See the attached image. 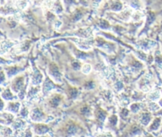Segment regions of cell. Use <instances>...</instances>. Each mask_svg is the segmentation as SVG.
<instances>
[{
  "label": "cell",
  "instance_id": "cell-26",
  "mask_svg": "<svg viewBox=\"0 0 162 137\" xmlns=\"http://www.w3.org/2000/svg\"><path fill=\"white\" fill-rule=\"evenodd\" d=\"M109 121H110V123L111 125L115 126V125H117V123H118V117H117L116 115H112V116H110Z\"/></svg>",
  "mask_w": 162,
  "mask_h": 137
},
{
  "label": "cell",
  "instance_id": "cell-4",
  "mask_svg": "<svg viewBox=\"0 0 162 137\" xmlns=\"http://www.w3.org/2000/svg\"><path fill=\"white\" fill-rule=\"evenodd\" d=\"M139 85L140 89L143 90V91H145V92H147V91H149L151 89V80H150V79H149V77L147 75L143 77L140 79Z\"/></svg>",
  "mask_w": 162,
  "mask_h": 137
},
{
  "label": "cell",
  "instance_id": "cell-29",
  "mask_svg": "<svg viewBox=\"0 0 162 137\" xmlns=\"http://www.w3.org/2000/svg\"><path fill=\"white\" fill-rule=\"evenodd\" d=\"M122 8V4L120 3H116V4H114L113 5H112V9L114 10V11H119V10H121Z\"/></svg>",
  "mask_w": 162,
  "mask_h": 137
},
{
  "label": "cell",
  "instance_id": "cell-37",
  "mask_svg": "<svg viewBox=\"0 0 162 137\" xmlns=\"http://www.w3.org/2000/svg\"><path fill=\"white\" fill-rule=\"evenodd\" d=\"M159 115H161V116H162V110H161V111L159 112Z\"/></svg>",
  "mask_w": 162,
  "mask_h": 137
},
{
  "label": "cell",
  "instance_id": "cell-21",
  "mask_svg": "<svg viewBox=\"0 0 162 137\" xmlns=\"http://www.w3.org/2000/svg\"><path fill=\"white\" fill-rule=\"evenodd\" d=\"M68 94H69L70 98L75 99L76 96H77V94H78V91H77V89H76V88L72 87V88H70V89H69Z\"/></svg>",
  "mask_w": 162,
  "mask_h": 137
},
{
  "label": "cell",
  "instance_id": "cell-18",
  "mask_svg": "<svg viewBox=\"0 0 162 137\" xmlns=\"http://www.w3.org/2000/svg\"><path fill=\"white\" fill-rule=\"evenodd\" d=\"M20 70V68H19V67H16V66H13V67H10V68H8V76L9 77H12V75H14V74H16Z\"/></svg>",
  "mask_w": 162,
  "mask_h": 137
},
{
  "label": "cell",
  "instance_id": "cell-19",
  "mask_svg": "<svg viewBox=\"0 0 162 137\" xmlns=\"http://www.w3.org/2000/svg\"><path fill=\"white\" fill-rule=\"evenodd\" d=\"M148 107H149V109H150L151 111L156 112V111H158V110L160 109V105H158V104H156L154 101H153V102L149 103Z\"/></svg>",
  "mask_w": 162,
  "mask_h": 137
},
{
  "label": "cell",
  "instance_id": "cell-20",
  "mask_svg": "<svg viewBox=\"0 0 162 137\" xmlns=\"http://www.w3.org/2000/svg\"><path fill=\"white\" fill-rule=\"evenodd\" d=\"M141 108V105L139 103H134L131 105V111L132 113H138Z\"/></svg>",
  "mask_w": 162,
  "mask_h": 137
},
{
  "label": "cell",
  "instance_id": "cell-7",
  "mask_svg": "<svg viewBox=\"0 0 162 137\" xmlns=\"http://www.w3.org/2000/svg\"><path fill=\"white\" fill-rule=\"evenodd\" d=\"M151 120H152V115L150 113L144 112L139 115V122L144 126H147L151 122Z\"/></svg>",
  "mask_w": 162,
  "mask_h": 137
},
{
  "label": "cell",
  "instance_id": "cell-13",
  "mask_svg": "<svg viewBox=\"0 0 162 137\" xmlns=\"http://www.w3.org/2000/svg\"><path fill=\"white\" fill-rule=\"evenodd\" d=\"M13 115L12 114H2V123H5V124H12L13 122Z\"/></svg>",
  "mask_w": 162,
  "mask_h": 137
},
{
  "label": "cell",
  "instance_id": "cell-24",
  "mask_svg": "<svg viewBox=\"0 0 162 137\" xmlns=\"http://www.w3.org/2000/svg\"><path fill=\"white\" fill-rule=\"evenodd\" d=\"M91 70V66L89 64H86V65H83L82 67H81V71L84 73V74H89Z\"/></svg>",
  "mask_w": 162,
  "mask_h": 137
},
{
  "label": "cell",
  "instance_id": "cell-8",
  "mask_svg": "<svg viewBox=\"0 0 162 137\" xmlns=\"http://www.w3.org/2000/svg\"><path fill=\"white\" fill-rule=\"evenodd\" d=\"M61 101V95H59V94H54V95H53V96L50 98V100H49V105H50L52 107L56 108V107L60 105Z\"/></svg>",
  "mask_w": 162,
  "mask_h": 137
},
{
  "label": "cell",
  "instance_id": "cell-14",
  "mask_svg": "<svg viewBox=\"0 0 162 137\" xmlns=\"http://www.w3.org/2000/svg\"><path fill=\"white\" fill-rule=\"evenodd\" d=\"M54 87V83L51 80H49V79L46 80V82L44 84V87H43V92L46 94V93L49 92L50 90H52Z\"/></svg>",
  "mask_w": 162,
  "mask_h": 137
},
{
  "label": "cell",
  "instance_id": "cell-2",
  "mask_svg": "<svg viewBox=\"0 0 162 137\" xmlns=\"http://www.w3.org/2000/svg\"><path fill=\"white\" fill-rule=\"evenodd\" d=\"M23 87H24V77L23 76H19L16 79H14L13 82L12 83V89L14 93L20 92Z\"/></svg>",
  "mask_w": 162,
  "mask_h": 137
},
{
  "label": "cell",
  "instance_id": "cell-6",
  "mask_svg": "<svg viewBox=\"0 0 162 137\" xmlns=\"http://www.w3.org/2000/svg\"><path fill=\"white\" fill-rule=\"evenodd\" d=\"M49 130V128L46 125L44 124H37L34 128V131L36 133V135L38 136H43L45 134H46Z\"/></svg>",
  "mask_w": 162,
  "mask_h": 137
},
{
  "label": "cell",
  "instance_id": "cell-27",
  "mask_svg": "<svg viewBox=\"0 0 162 137\" xmlns=\"http://www.w3.org/2000/svg\"><path fill=\"white\" fill-rule=\"evenodd\" d=\"M38 93V89L36 88V87H32V89L29 91V93H28V96L29 97H33V96H34L36 94Z\"/></svg>",
  "mask_w": 162,
  "mask_h": 137
},
{
  "label": "cell",
  "instance_id": "cell-25",
  "mask_svg": "<svg viewBox=\"0 0 162 137\" xmlns=\"http://www.w3.org/2000/svg\"><path fill=\"white\" fill-rule=\"evenodd\" d=\"M81 112L83 115L88 116V115L90 114V108H89V107H83L81 109Z\"/></svg>",
  "mask_w": 162,
  "mask_h": 137
},
{
  "label": "cell",
  "instance_id": "cell-1",
  "mask_svg": "<svg viewBox=\"0 0 162 137\" xmlns=\"http://www.w3.org/2000/svg\"><path fill=\"white\" fill-rule=\"evenodd\" d=\"M48 72H49V75L52 77V79L55 82H61L62 75H61V74L59 71L58 66L55 64H54V63L50 64L49 68H48Z\"/></svg>",
  "mask_w": 162,
  "mask_h": 137
},
{
  "label": "cell",
  "instance_id": "cell-22",
  "mask_svg": "<svg viewBox=\"0 0 162 137\" xmlns=\"http://www.w3.org/2000/svg\"><path fill=\"white\" fill-rule=\"evenodd\" d=\"M95 87V83L94 81L90 80V81H88L84 84V88L87 89V90H90V89H93Z\"/></svg>",
  "mask_w": 162,
  "mask_h": 137
},
{
  "label": "cell",
  "instance_id": "cell-35",
  "mask_svg": "<svg viewBox=\"0 0 162 137\" xmlns=\"http://www.w3.org/2000/svg\"><path fill=\"white\" fill-rule=\"evenodd\" d=\"M145 137H153L152 135H150V134H147V135H145Z\"/></svg>",
  "mask_w": 162,
  "mask_h": 137
},
{
  "label": "cell",
  "instance_id": "cell-34",
  "mask_svg": "<svg viewBox=\"0 0 162 137\" xmlns=\"http://www.w3.org/2000/svg\"><path fill=\"white\" fill-rule=\"evenodd\" d=\"M3 107H4V102L3 100H1V109H3Z\"/></svg>",
  "mask_w": 162,
  "mask_h": 137
},
{
  "label": "cell",
  "instance_id": "cell-38",
  "mask_svg": "<svg viewBox=\"0 0 162 137\" xmlns=\"http://www.w3.org/2000/svg\"><path fill=\"white\" fill-rule=\"evenodd\" d=\"M35 137H45V136H38V135H37V136H35Z\"/></svg>",
  "mask_w": 162,
  "mask_h": 137
},
{
  "label": "cell",
  "instance_id": "cell-16",
  "mask_svg": "<svg viewBox=\"0 0 162 137\" xmlns=\"http://www.w3.org/2000/svg\"><path fill=\"white\" fill-rule=\"evenodd\" d=\"M2 136L4 137H11L12 136V130L10 128L3 127L2 128Z\"/></svg>",
  "mask_w": 162,
  "mask_h": 137
},
{
  "label": "cell",
  "instance_id": "cell-10",
  "mask_svg": "<svg viewBox=\"0 0 162 137\" xmlns=\"http://www.w3.org/2000/svg\"><path fill=\"white\" fill-rule=\"evenodd\" d=\"M43 79V75L41 74L40 72L38 71H35L33 74V77H32V82L34 86H37V85H40Z\"/></svg>",
  "mask_w": 162,
  "mask_h": 137
},
{
  "label": "cell",
  "instance_id": "cell-28",
  "mask_svg": "<svg viewBox=\"0 0 162 137\" xmlns=\"http://www.w3.org/2000/svg\"><path fill=\"white\" fill-rule=\"evenodd\" d=\"M131 135H137V134L140 133V128L138 126H134L132 128V130H131Z\"/></svg>",
  "mask_w": 162,
  "mask_h": 137
},
{
  "label": "cell",
  "instance_id": "cell-36",
  "mask_svg": "<svg viewBox=\"0 0 162 137\" xmlns=\"http://www.w3.org/2000/svg\"><path fill=\"white\" fill-rule=\"evenodd\" d=\"M159 105H160V106H161V107H162V99L161 100H160V102H159Z\"/></svg>",
  "mask_w": 162,
  "mask_h": 137
},
{
  "label": "cell",
  "instance_id": "cell-12",
  "mask_svg": "<svg viewBox=\"0 0 162 137\" xmlns=\"http://www.w3.org/2000/svg\"><path fill=\"white\" fill-rule=\"evenodd\" d=\"M20 107V103L19 102H10L7 107V110L12 113H18Z\"/></svg>",
  "mask_w": 162,
  "mask_h": 137
},
{
  "label": "cell",
  "instance_id": "cell-33",
  "mask_svg": "<svg viewBox=\"0 0 162 137\" xmlns=\"http://www.w3.org/2000/svg\"><path fill=\"white\" fill-rule=\"evenodd\" d=\"M156 62H157V64H159L160 66H161L162 65V57H157V58H156Z\"/></svg>",
  "mask_w": 162,
  "mask_h": 137
},
{
  "label": "cell",
  "instance_id": "cell-17",
  "mask_svg": "<svg viewBox=\"0 0 162 137\" xmlns=\"http://www.w3.org/2000/svg\"><path fill=\"white\" fill-rule=\"evenodd\" d=\"M2 97L4 99V100H12L13 99V94H12V93L9 89H6L2 94Z\"/></svg>",
  "mask_w": 162,
  "mask_h": 137
},
{
  "label": "cell",
  "instance_id": "cell-11",
  "mask_svg": "<svg viewBox=\"0 0 162 137\" xmlns=\"http://www.w3.org/2000/svg\"><path fill=\"white\" fill-rule=\"evenodd\" d=\"M96 117H97L99 123H102L107 117V113L101 108H98L97 113H96Z\"/></svg>",
  "mask_w": 162,
  "mask_h": 137
},
{
  "label": "cell",
  "instance_id": "cell-23",
  "mask_svg": "<svg viewBox=\"0 0 162 137\" xmlns=\"http://www.w3.org/2000/svg\"><path fill=\"white\" fill-rule=\"evenodd\" d=\"M23 126H24V122H23V120H21L20 119L17 120H15L14 123H13L14 128H21Z\"/></svg>",
  "mask_w": 162,
  "mask_h": 137
},
{
  "label": "cell",
  "instance_id": "cell-32",
  "mask_svg": "<svg viewBox=\"0 0 162 137\" xmlns=\"http://www.w3.org/2000/svg\"><path fill=\"white\" fill-rule=\"evenodd\" d=\"M97 137H113L112 136V135L110 134V133H103V134H102L100 136H98Z\"/></svg>",
  "mask_w": 162,
  "mask_h": 137
},
{
  "label": "cell",
  "instance_id": "cell-30",
  "mask_svg": "<svg viewBox=\"0 0 162 137\" xmlns=\"http://www.w3.org/2000/svg\"><path fill=\"white\" fill-rule=\"evenodd\" d=\"M99 25L101 26L102 28H103V29H107V28H109V24H108V22H106L105 20H102L101 23L99 24Z\"/></svg>",
  "mask_w": 162,
  "mask_h": 137
},
{
  "label": "cell",
  "instance_id": "cell-15",
  "mask_svg": "<svg viewBox=\"0 0 162 137\" xmlns=\"http://www.w3.org/2000/svg\"><path fill=\"white\" fill-rule=\"evenodd\" d=\"M148 99L152 101H156L161 99V93L159 91H153L148 94Z\"/></svg>",
  "mask_w": 162,
  "mask_h": 137
},
{
  "label": "cell",
  "instance_id": "cell-3",
  "mask_svg": "<svg viewBox=\"0 0 162 137\" xmlns=\"http://www.w3.org/2000/svg\"><path fill=\"white\" fill-rule=\"evenodd\" d=\"M30 115H31V119L33 121H37V122H41L42 120H44V119H45V114L38 107L34 108L31 112Z\"/></svg>",
  "mask_w": 162,
  "mask_h": 137
},
{
  "label": "cell",
  "instance_id": "cell-9",
  "mask_svg": "<svg viewBox=\"0 0 162 137\" xmlns=\"http://www.w3.org/2000/svg\"><path fill=\"white\" fill-rule=\"evenodd\" d=\"M161 124V119L160 117L155 118V119L153 120L152 124L150 125L148 130H149V131H157V130L160 128Z\"/></svg>",
  "mask_w": 162,
  "mask_h": 137
},
{
  "label": "cell",
  "instance_id": "cell-5",
  "mask_svg": "<svg viewBox=\"0 0 162 137\" xmlns=\"http://www.w3.org/2000/svg\"><path fill=\"white\" fill-rule=\"evenodd\" d=\"M79 132V127L75 123H69L66 128V134L68 136H76Z\"/></svg>",
  "mask_w": 162,
  "mask_h": 137
},
{
  "label": "cell",
  "instance_id": "cell-31",
  "mask_svg": "<svg viewBox=\"0 0 162 137\" xmlns=\"http://www.w3.org/2000/svg\"><path fill=\"white\" fill-rule=\"evenodd\" d=\"M72 66H73V68L76 69V70H78V69L81 68V65H80V63L77 62V61L73 62V63H72Z\"/></svg>",
  "mask_w": 162,
  "mask_h": 137
}]
</instances>
